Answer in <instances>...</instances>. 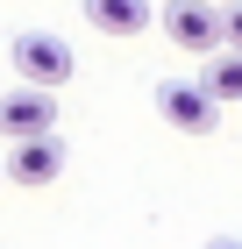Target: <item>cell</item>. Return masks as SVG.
I'll return each mask as SVG.
<instances>
[{"label": "cell", "instance_id": "1", "mask_svg": "<svg viewBox=\"0 0 242 249\" xmlns=\"http://www.w3.org/2000/svg\"><path fill=\"white\" fill-rule=\"evenodd\" d=\"M164 36H171V50L214 57V50L228 43V29H221V0H171V7H164Z\"/></svg>", "mask_w": 242, "mask_h": 249}, {"label": "cell", "instance_id": "2", "mask_svg": "<svg viewBox=\"0 0 242 249\" xmlns=\"http://www.w3.org/2000/svg\"><path fill=\"white\" fill-rule=\"evenodd\" d=\"M157 114L178 135H214L221 128V100L206 93L200 78H164V86H157Z\"/></svg>", "mask_w": 242, "mask_h": 249}, {"label": "cell", "instance_id": "3", "mask_svg": "<svg viewBox=\"0 0 242 249\" xmlns=\"http://www.w3.org/2000/svg\"><path fill=\"white\" fill-rule=\"evenodd\" d=\"M7 57H15V71L29 78V86H50V93L72 78V43L50 36V29H21V36L7 43Z\"/></svg>", "mask_w": 242, "mask_h": 249}, {"label": "cell", "instance_id": "4", "mask_svg": "<svg viewBox=\"0 0 242 249\" xmlns=\"http://www.w3.org/2000/svg\"><path fill=\"white\" fill-rule=\"evenodd\" d=\"M57 128V93L50 86H29L21 78L15 93H0V142H21V135Z\"/></svg>", "mask_w": 242, "mask_h": 249}, {"label": "cell", "instance_id": "5", "mask_svg": "<svg viewBox=\"0 0 242 249\" xmlns=\"http://www.w3.org/2000/svg\"><path fill=\"white\" fill-rule=\"evenodd\" d=\"M0 171L15 178V185H57V178H64V142H57V128L21 135L15 150H7V164H0Z\"/></svg>", "mask_w": 242, "mask_h": 249}, {"label": "cell", "instance_id": "6", "mask_svg": "<svg viewBox=\"0 0 242 249\" xmlns=\"http://www.w3.org/2000/svg\"><path fill=\"white\" fill-rule=\"evenodd\" d=\"M86 21L100 36H143L149 29V0H86Z\"/></svg>", "mask_w": 242, "mask_h": 249}, {"label": "cell", "instance_id": "7", "mask_svg": "<svg viewBox=\"0 0 242 249\" xmlns=\"http://www.w3.org/2000/svg\"><path fill=\"white\" fill-rule=\"evenodd\" d=\"M200 86H206V93H214V100H242V50H228V43H221V50L206 57Z\"/></svg>", "mask_w": 242, "mask_h": 249}, {"label": "cell", "instance_id": "8", "mask_svg": "<svg viewBox=\"0 0 242 249\" xmlns=\"http://www.w3.org/2000/svg\"><path fill=\"white\" fill-rule=\"evenodd\" d=\"M221 29H228V50H242V0H228V7H221Z\"/></svg>", "mask_w": 242, "mask_h": 249}, {"label": "cell", "instance_id": "9", "mask_svg": "<svg viewBox=\"0 0 242 249\" xmlns=\"http://www.w3.org/2000/svg\"><path fill=\"white\" fill-rule=\"evenodd\" d=\"M206 249H242V242H235V235H214V242H206Z\"/></svg>", "mask_w": 242, "mask_h": 249}, {"label": "cell", "instance_id": "10", "mask_svg": "<svg viewBox=\"0 0 242 249\" xmlns=\"http://www.w3.org/2000/svg\"><path fill=\"white\" fill-rule=\"evenodd\" d=\"M221 7H228V0H221Z\"/></svg>", "mask_w": 242, "mask_h": 249}, {"label": "cell", "instance_id": "11", "mask_svg": "<svg viewBox=\"0 0 242 249\" xmlns=\"http://www.w3.org/2000/svg\"><path fill=\"white\" fill-rule=\"evenodd\" d=\"M0 178H7V171H0Z\"/></svg>", "mask_w": 242, "mask_h": 249}]
</instances>
